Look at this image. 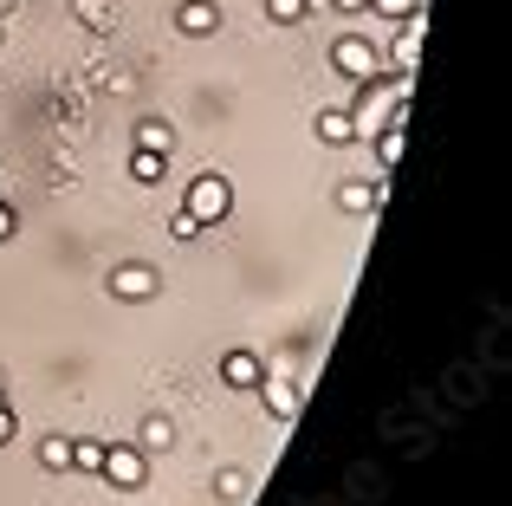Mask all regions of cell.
I'll return each mask as SVG.
<instances>
[{"label":"cell","mask_w":512,"mask_h":506,"mask_svg":"<svg viewBox=\"0 0 512 506\" xmlns=\"http://www.w3.org/2000/svg\"><path fill=\"white\" fill-rule=\"evenodd\" d=\"M260 377H266V364L253 351H227L221 357V383H234V390H260Z\"/></svg>","instance_id":"obj_7"},{"label":"cell","mask_w":512,"mask_h":506,"mask_svg":"<svg viewBox=\"0 0 512 506\" xmlns=\"http://www.w3.org/2000/svg\"><path fill=\"white\" fill-rule=\"evenodd\" d=\"M156 286H163V279H156V266H143V260H124V266H117V273H111V292H117V299H156Z\"/></svg>","instance_id":"obj_4"},{"label":"cell","mask_w":512,"mask_h":506,"mask_svg":"<svg viewBox=\"0 0 512 506\" xmlns=\"http://www.w3.org/2000/svg\"><path fill=\"white\" fill-rule=\"evenodd\" d=\"M98 461H104V442H72V468L98 474Z\"/></svg>","instance_id":"obj_16"},{"label":"cell","mask_w":512,"mask_h":506,"mask_svg":"<svg viewBox=\"0 0 512 506\" xmlns=\"http://www.w3.org/2000/svg\"><path fill=\"white\" fill-rule=\"evenodd\" d=\"M130 176H137V182H163V176H169V156L137 150V156H130Z\"/></svg>","instance_id":"obj_15"},{"label":"cell","mask_w":512,"mask_h":506,"mask_svg":"<svg viewBox=\"0 0 512 506\" xmlns=\"http://www.w3.org/2000/svg\"><path fill=\"white\" fill-rule=\"evenodd\" d=\"M331 65H338L344 78H357V85H370V78H383V72H389V65H383V52H376L370 39H357V33L331 46Z\"/></svg>","instance_id":"obj_3"},{"label":"cell","mask_w":512,"mask_h":506,"mask_svg":"<svg viewBox=\"0 0 512 506\" xmlns=\"http://www.w3.org/2000/svg\"><path fill=\"white\" fill-rule=\"evenodd\" d=\"M169 228H175V241H195V234H201V221H195V215H188V208H182V215H175Z\"/></svg>","instance_id":"obj_20"},{"label":"cell","mask_w":512,"mask_h":506,"mask_svg":"<svg viewBox=\"0 0 512 506\" xmlns=\"http://www.w3.org/2000/svg\"><path fill=\"white\" fill-rule=\"evenodd\" d=\"M0 396H7V370H0Z\"/></svg>","instance_id":"obj_24"},{"label":"cell","mask_w":512,"mask_h":506,"mask_svg":"<svg viewBox=\"0 0 512 506\" xmlns=\"http://www.w3.org/2000/svg\"><path fill=\"white\" fill-rule=\"evenodd\" d=\"M182 208L201 221V228H208V221H221L227 208H234V182H227L221 169H201V176L188 182V202H182Z\"/></svg>","instance_id":"obj_1"},{"label":"cell","mask_w":512,"mask_h":506,"mask_svg":"<svg viewBox=\"0 0 512 506\" xmlns=\"http://www.w3.org/2000/svg\"><path fill=\"white\" fill-rule=\"evenodd\" d=\"M175 26H182L188 39H208V33H221V7H214V0H182V7H175Z\"/></svg>","instance_id":"obj_6"},{"label":"cell","mask_w":512,"mask_h":506,"mask_svg":"<svg viewBox=\"0 0 512 506\" xmlns=\"http://www.w3.org/2000/svg\"><path fill=\"white\" fill-rule=\"evenodd\" d=\"M266 13H273V20H305L312 0H266Z\"/></svg>","instance_id":"obj_18"},{"label":"cell","mask_w":512,"mask_h":506,"mask_svg":"<svg viewBox=\"0 0 512 506\" xmlns=\"http://www.w3.org/2000/svg\"><path fill=\"white\" fill-rule=\"evenodd\" d=\"M98 474L111 487H124V494H137L143 481H150V455H143L137 442H104V461H98Z\"/></svg>","instance_id":"obj_2"},{"label":"cell","mask_w":512,"mask_h":506,"mask_svg":"<svg viewBox=\"0 0 512 506\" xmlns=\"http://www.w3.org/2000/svg\"><path fill=\"white\" fill-rule=\"evenodd\" d=\"M13 228H20V221H13V208L0 202V241H13Z\"/></svg>","instance_id":"obj_22"},{"label":"cell","mask_w":512,"mask_h":506,"mask_svg":"<svg viewBox=\"0 0 512 506\" xmlns=\"http://www.w3.org/2000/svg\"><path fill=\"white\" fill-rule=\"evenodd\" d=\"M39 468L46 474H72V442H65V435H46V442H39Z\"/></svg>","instance_id":"obj_11"},{"label":"cell","mask_w":512,"mask_h":506,"mask_svg":"<svg viewBox=\"0 0 512 506\" xmlns=\"http://www.w3.org/2000/svg\"><path fill=\"white\" fill-rule=\"evenodd\" d=\"M137 150H156V156H169V150H175V130L163 124V117H143V124H137Z\"/></svg>","instance_id":"obj_10"},{"label":"cell","mask_w":512,"mask_h":506,"mask_svg":"<svg viewBox=\"0 0 512 506\" xmlns=\"http://www.w3.org/2000/svg\"><path fill=\"white\" fill-rule=\"evenodd\" d=\"M85 26H98V33H104V26H111V0H85Z\"/></svg>","instance_id":"obj_19"},{"label":"cell","mask_w":512,"mask_h":506,"mask_svg":"<svg viewBox=\"0 0 512 506\" xmlns=\"http://www.w3.org/2000/svg\"><path fill=\"white\" fill-rule=\"evenodd\" d=\"M376 202H383V182H344V189H338L344 215H376Z\"/></svg>","instance_id":"obj_8"},{"label":"cell","mask_w":512,"mask_h":506,"mask_svg":"<svg viewBox=\"0 0 512 506\" xmlns=\"http://www.w3.org/2000/svg\"><path fill=\"white\" fill-rule=\"evenodd\" d=\"M325 7H344V13H363V7H370V0H325Z\"/></svg>","instance_id":"obj_23"},{"label":"cell","mask_w":512,"mask_h":506,"mask_svg":"<svg viewBox=\"0 0 512 506\" xmlns=\"http://www.w3.org/2000/svg\"><path fill=\"white\" fill-rule=\"evenodd\" d=\"M260 396H266V409H273L279 422H292V416H299V390H292L286 377H260Z\"/></svg>","instance_id":"obj_9"},{"label":"cell","mask_w":512,"mask_h":506,"mask_svg":"<svg viewBox=\"0 0 512 506\" xmlns=\"http://www.w3.org/2000/svg\"><path fill=\"white\" fill-rule=\"evenodd\" d=\"M318 143H357L350 137V111H318Z\"/></svg>","instance_id":"obj_14"},{"label":"cell","mask_w":512,"mask_h":506,"mask_svg":"<svg viewBox=\"0 0 512 506\" xmlns=\"http://www.w3.org/2000/svg\"><path fill=\"white\" fill-rule=\"evenodd\" d=\"M175 442V429H169V416H150V422H143V435H137V448H143V455H163V448Z\"/></svg>","instance_id":"obj_13"},{"label":"cell","mask_w":512,"mask_h":506,"mask_svg":"<svg viewBox=\"0 0 512 506\" xmlns=\"http://www.w3.org/2000/svg\"><path fill=\"white\" fill-rule=\"evenodd\" d=\"M7 442H13V403L0 396V448H7Z\"/></svg>","instance_id":"obj_21"},{"label":"cell","mask_w":512,"mask_h":506,"mask_svg":"<svg viewBox=\"0 0 512 506\" xmlns=\"http://www.w3.org/2000/svg\"><path fill=\"white\" fill-rule=\"evenodd\" d=\"M402 143H409V137H402V117H396V124H383V130H376V163H383V169H396V163H402Z\"/></svg>","instance_id":"obj_12"},{"label":"cell","mask_w":512,"mask_h":506,"mask_svg":"<svg viewBox=\"0 0 512 506\" xmlns=\"http://www.w3.org/2000/svg\"><path fill=\"white\" fill-rule=\"evenodd\" d=\"M363 13H376V20H409V13H415V0H370Z\"/></svg>","instance_id":"obj_17"},{"label":"cell","mask_w":512,"mask_h":506,"mask_svg":"<svg viewBox=\"0 0 512 506\" xmlns=\"http://www.w3.org/2000/svg\"><path fill=\"white\" fill-rule=\"evenodd\" d=\"M422 33H428V13H409L402 20V39H396V52H389V72H415V59H422Z\"/></svg>","instance_id":"obj_5"}]
</instances>
